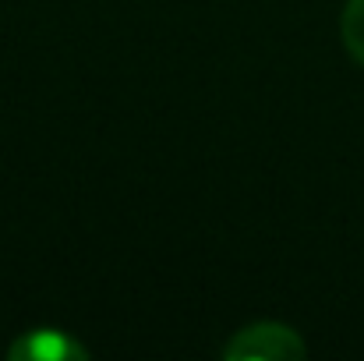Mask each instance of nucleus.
<instances>
[{"mask_svg": "<svg viewBox=\"0 0 364 361\" xmlns=\"http://www.w3.org/2000/svg\"><path fill=\"white\" fill-rule=\"evenodd\" d=\"M308 347L301 333L283 323H251L223 347L227 361H301Z\"/></svg>", "mask_w": 364, "mask_h": 361, "instance_id": "nucleus-1", "label": "nucleus"}, {"mask_svg": "<svg viewBox=\"0 0 364 361\" xmlns=\"http://www.w3.org/2000/svg\"><path fill=\"white\" fill-rule=\"evenodd\" d=\"M11 361H89V347L64 330H28L11 347Z\"/></svg>", "mask_w": 364, "mask_h": 361, "instance_id": "nucleus-2", "label": "nucleus"}, {"mask_svg": "<svg viewBox=\"0 0 364 361\" xmlns=\"http://www.w3.org/2000/svg\"><path fill=\"white\" fill-rule=\"evenodd\" d=\"M340 36H343V46L350 50V57L364 64V0H347Z\"/></svg>", "mask_w": 364, "mask_h": 361, "instance_id": "nucleus-3", "label": "nucleus"}]
</instances>
